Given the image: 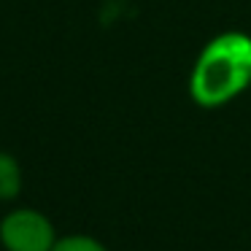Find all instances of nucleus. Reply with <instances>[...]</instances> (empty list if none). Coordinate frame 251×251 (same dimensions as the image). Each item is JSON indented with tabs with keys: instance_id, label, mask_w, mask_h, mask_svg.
Returning a JSON list of instances; mask_svg holds the SVG:
<instances>
[{
	"instance_id": "4",
	"label": "nucleus",
	"mask_w": 251,
	"mask_h": 251,
	"mask_svg": "<svg viewBox=\"0 0 251 251\" xmlns=\"http://www.w3.org/2000/svg\"><path fill=\"white\" fill-rule=\"evenodd\" d=\"M51 251H108V249L92 235H65V238L57 240Z\"/></svg>"
},
{
	"instance_id": "1",
	"label": "nucleus",
	"mask_w": 251,
	"mask_h": 251,
	"mask_svg": "<svg viewBox=\"0 0 251 251\" xmlns=\"http://www.w3.org/2000/svg\"><path fill=\"white\" fill-rule=\"evenodd\" d=\"M251 87V35L222 33L202 46L189 73V95L200 108H222Z\"/></svg>"
},
{
	"instance_id": "2",
	"label": "nucleus",
	"mask_w": 251,
	"mask_h": 251,
	"mask_svg": "<svg viewBox=\"0 0 251 251\" xmlns=\"http://www.w3.org/2000/svg\"><path fill=\"white\" fill-rule=\"evenodd\" d=\"M57 240L51 219L35 208H14L0 219V246L6 251H51Z\"/></svg>"
},
{
	"instance_id": "3",
	"label": "nucleus",
	"mask_w": 251,
	"mask_h": 251,
	"mask_svg": "<svg viewBox=\"0 0 251 251\" xmlns=\"http://www.w3.org/2000/svg\"><path fill=\"white\" fill-rule=\"evenodd\" d=\"M22 192V168L17 157L0 151V202H11Z\"/></svg>"
}]
</instances>
